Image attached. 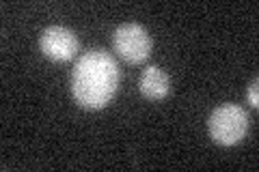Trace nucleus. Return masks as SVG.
<instances>
[{"mask_svg":"<svg viewBox=\"0 0 259 172\" xmlns=\"http://www.w3.org/2000/svg\"><path fill=\"white\" fill-rule=\"evenodd\" d=\"M119 86V67L104 50L84 52L71 73L74 99L87 110H102L112 101Z\"/></svg>","mask_w":259,"mask_h":172,"instance_id":"f257e3e1","label":"nucleus"},{"mask_svg":"<svg viewBox=\"0 0 259 172\" xmlns=\"http://www.w3.org/2000/svg\"><path fill=\"white\" fill-rule=\"evenodd\" d=\"M207 127H209V136H212L214 142L223 146H233L246 136L248 117L240 105L225 103L209 114Z\"/></svg>","mask_w":259,"mask_h":172,"instance_id":"f03ea898","label":"nucleus"},{"mask_svg":"<svg viewBox=\"0 0 259 172\" xmlns=\"http://www.w3.org/2000/svg\"><path fill=\"white\" fill-rule=\"evenodd\" d=\"M115 52L130 65H141L151 54V37L141 24H121L115 30Z\"/></svg>","mask_w":259,"mask_h":172,"instance_id":"7ed1b4c3","label":"nucleus"},{"mask_svg":"<svg viewBox=\"0 0 259 172\" xmlns=\"http://www.w3.org/2000/svg\"><path fill=\"white\" fill-rule=\"evenodd\" d=\"M41 52L54 63H67L78 54V37L69 28L50 26L41 32L39 39Z\"/></svg>","mask_w":259,"mask_h":172,"instance_id":"20e7f679","label":"nucleus"},{"mask_svg":"<svg viewBox=\"0 0 259 172\" xmlns=\"http://www.w3.org/2000/svg\"><path fill=\"white\" fill-rule=\"evenodd\" d=\"M139 88H141V95L145 99L160 101L168 95V91H171V80H168V76L160 67L151 65V67H147L141 73Z\"/></svg>","mask_w":259,"mask_h":172,"instance_id":"39448f33","label":"nucleus"},{"mask_svg":"<svg viewBox=\"0 0 259 172\" xmlns=\"http://www.w3.org/2000/svg\"><path fill=\"white\" fill-rule=\"evenodd\" d=\"M248 103L253 108H259V82L257 80H253L248 86Z\"/></svg>","mask_w":259,"mask_h":172,"instance_id":"423d86ee","label":"nucleus"}]
</instances>
